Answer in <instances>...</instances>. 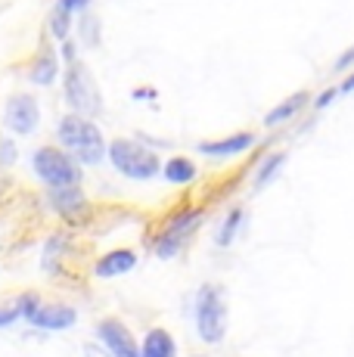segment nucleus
<instances>
[{
  "instance_id": "1",
  "label": "nucleus",
  "mask_w": 354,
  "mask_h": 357,
  "mask_svg": "<svg viewBox=\"0 0 354 357\" xmlns=\"http://www.w3.org/2000/svg\"><path fill=\"white\" fill-rule=\"evenodd\" d=\"M59 143L78 165H100L106 159V137L97 128V121L81 119V115H63L56 125Z\"/></svg>"
},
{
  "instance_id": "2",
  "label": "nucleus",
  "mask_w": 354,
  "mask_h": 357,
  "mask_svg": "<svg viewBox=\"0 0 354 357\" xmlns=\"http://www.w3.org/2000/svg\"><path fill=\"white\" fill-rule=\"evenodd\" d=\"M63 91H66V102H69L72 115H81V119L93 121V115L103 112V93H100L97 78H93V72L81 63L78 56L66 63Z\"/></svg>"
},
{
  "instance_id": "3",
  "label": "nucleus",
  "mask_w": 354,
  "mask_h": 357,
  "mask_svg": "<svg viewBox=\"0 0 354 357\" xmlns=\"http://www.w3.org/2000/svg\"><path fill=\"white\" fill-rule=\"evenodd\" d=\"M193 317H196V333L206 345H221L227 335V295L221 286H199L193 298Z\"/></svg>"
},
{
  "instance_id": "4",
  "label": "nucleus",
  "mask_w": 354,
  "mask_h": 357,
  "mask_svg": "<svg viewBox=\"0 0 354 357\" xmlns=\"http://www.w3.org/2000/svg\"><path fill=\"white\" fill-rule=\"evenodd\" d=\"M106 155L112 162V168L118 174L131 177V181H149L162 171V159L140 140H128V137H118L106 146Z\"/></svg>"
},
{
  "instance_id": "5",
  "label": "nucleus",
  "mask_w": 354,
  "mask_h": 357,
  "mask_svg": "<svg viewBox=\"0 0 354 357\" xmlns=\"http://www.w3.org/2000/svg\"><path fill=\"white\" fill-rule=\"evenodd\" d=\"M35 174L47 187H81V165L59 146H40L31 155Z\"/></svg>"
},
{
  "instance_id": "6",
  "label": "nucleus",
  "mask_w": 354,
  "mask_h": 357,
  "mask_svg": "<svg viewBox=\"0 0 354 357\" xmlns=\"http://www.w3.org/2000/svg\"><path fill=\"white\" fill-rule=\"evenodd\" d=\"M199 224H202V215L193 208L171 218V221L165 224V230L159 233V239H155V258H174L177 252L190 243V236L196 233Z\"/></svg>"
},
{
  "instance_id": "7",
  "label": "nucleus",
  "mask_w": 354,
  "mask_h": 357,
  "mask_svg": "<svg viewBox=\"0 0 354 357\" xmlns=\"http://www.w3.org/2000/svg\"><path fill=\"white\" fill-rule=\"evenodd\" d=\"M97 339L112 357H140V342L131 329L125 326V320L106 317L97 324Z\"/></svg>"
},
{
  "instance_id": "8",
  "label": "nucleus",
  "mask_w": 354,
  "mask_h": 357,
  "mask_svg": "<svg viewBox=\"0 0 354 357\" xmlns=\"http://www.w3.org/2000/svg\"><path fill=\"white\" fill-rule=\"evenodd\" d=\"M40 121V106L31 93H13L3 106V125L13 130V134H31Z\"/></svg>"
},
{
  "instance_id": "9",
  "label": "nucleus",
  "mask_w": 354,
  "mask_h": 357,
  "mask_svg": "<svg viewBox=\"0 0 354 357\" xmlns=\"http://www.w3.org/2000/svg\"><path fill=\"white\" fill-rule=\"evenodd\" d=\"M25 320L38 329H47V333H59V329H72L78 324V311H75L72 305H59V301H53V305L40 301Z\"/></svg>"
},
{
  "instance_id": "10",
  "label": "nucleus",
  "mask_w": 354,
  "mask_h": 357,
  "mask_svg": "<svg viewBox=\"0 0 354 357\" xmlns=\"http://www.w3.org/2000/svg\"><path fill=\"white\" fill-rule=\"evenodd\" d=\"M258 143V134L252 130H240V134L221 137V140H199L196 149L202 155H212V159H233V155H243L246 149H252Z\"/></svg>"
},
{
  "instance_id": "11",
  "label": "nucleus",
  "mask_w": 354,
  "mask_h": 357,
  "mask_svg": "<svg viewBox=\"0 0 354 357\" xmlns=\"http://www.w3.org/2000/svg\"><path fill=\"white\" fill-rule=\"evenodd\" d=\"M134 267H137V252L134 249H112L93 264V273H97L100 280H112V277H121V273H131Z\"/></svg>"
},
{
  "instance_id": "12",
  "label": "nucleus",
  "mask_w": 354,
  "mask_h": 357,
  "mask_svg": "<svg viewBox=\"0 0 354 357\" xmlns=\"http://www.w3.org/2000/svg\"><path fill=\"white\" fill-rule=\"evenodd\" d=\"M311 102V91H298L292 97H286L280 106H274L268 115H264V128H280L286 121H292L295 115H302V109Z\"/></svg>"
},
{
  "instance_id": "13",
  "label": "nucleus",
  "mask_w": 354,
  "mask_h": 357,
  "mask_svg": "<svg viewBox=\"0 0 354 357\" xmlns=\"http://www.w3.org/2000/svg\"><path fill=\"white\" fill-rule=\"evenodd\" d=\"M47 202L56 215H75L87 205V196L81 193V187H50L47 190Z\"/></svg>"
},
{
  "instance_id": "14",
  "label": "nucleus",
  "mask_w": 354,
  "mask_h": 357,
  "mask_svg": "<svg viewBox=\"0 0 354 357\" xmlns=\"http://www.w3.org/2000/svg\"><path fill=\"white\" fill-rule=\"evenodd\" d=\"M140 357H177V342L168 329L155 326L143 335L140 342Z\"/></svg>"
},
{
  "instance_id": "15",
  "label": "nucleus",
  "mask_w": 354,
  "mask_h": 357,
  "mask_svg": "<svg viewBox=\"0 0 354 357\" xmlns=\"http://www.w3.org/2000/svg\"><path fill=\"white\" fill-rule=\"evenodd\" d=\"M162 174H165V181L174 183V187H187V183L196 181L199 168H196V162L187 159V155H171L168 162H162Z\"/></svg>"
},
{
  "instance_id": "16",
  "label": "nucleus",
  "mask_w": 354,
  "mask_h": 357,
  "mask_svg": "<svg viewBox=\"0 0 354 357\" xmlns=\"http://www.w3.org/2000/svg\"><path fill=\"white\" fill-rule=\"evenodd\" d=\"M286 159H289V153L286 149H277V153H268L261 162H258V168H255V174H252V190H261V187H268L270 181H274L277 174L283 171V165Z\"/></svg>"
},
{
  "instance_id": "17",
  "label": "nucleus",
  "mask_w": 354,
  "mask_h": 357,
  "mask_svg": "<svg viewBox=\"0 0 354 357\" xmlns=\"http://www.w3.org/2000/svg\"><path fill=\"white\" fill-rule=\"evenodd\" d=\"M56 75H59L56 53H53L50 47H44V50H40V56L29 68V81H35V84H40V87H50L53 81H56Z\"/></svg>"
},
{
  "instance_id": "18",
  "label": "nucleus",
  "mask_w": 354,
  "mask_h": 357,
  "mask_svg": "<svg viewBox=\"0 0 354 357\" xmlns=\"http://www.w3.org/2000/svg\"><path fill=\"white\" fill-rule=\"evenodd\" d=\"M243 221H246V211H243V208L227 211L221 230H217V245H221V249H227V245L236 243V236H240V230H243Z\"/></svg>"
},
{
  "instance_id": "19",
  "label": "nucleus",
  "mask_w": 354,
  "mask_h": 357,
  "mask_svg": "<svg viewBox=\"0 0 354 357\" xmlns=\"http://www.w3.org/2000/svg\"><path fill=\"white\" fill-rule=\"evenodd\" d=\"M50 31L56 40H69V31H72V16L69 13H63L59 6H53L50 13Z\"/></svg>"
},
{
  "instance_id": "20",
  "label": "nucleus",
  "mask_w": 354,
  "mask_h": 357,
  "mask_svg": "<svg viewBox=\"0 0 354 357\" xmlns=\"http://www.w3.org/2000/svg\"><path fill=\"white\" fill-rule=\"evenodd\" d=\"M81 38H84V44H91V47H97L100 44V22H97V16H81Z\"/></svg>"
},
{
  "instance_id": "21",
  "label": "nucleus",
  "mask_w": 354,
  "mask_h": 357,
  "mask_svg": "<svg viewBox=\"0 0 354 357\" xmlns=\"http://www.w3.org/2000/svg\"><path fill=\"white\" fill-rule=\"evenodd\" d=\"M351 68H354V44L345 53H339L336 56V63H332V75H348Z\"/></svg>"
},
{
  "instance_id": "22",
  "label": "nucleus",
  "mask_w": 354,
  "mask_h": 357,
  "mask_svg": "<svg viewBox=\"0 0 354 357\" xmlns=\"http://www.w3.org/2000/svg\"><path fill=\"white\" fill-rule=\"evenodd\" d=\"M56 6L63 13H87V6H91V0H56Z\"/></svg>"
},
{
  "instance_id": "23",
  "label": "nucleus",
  "mask_w": 354,
  "mask_h": 357,
  "mask_svg": "<svg viewBox=\"0 0 354 357\" xmlns=\"http://www.w3.org/2000/svg\"><path fill=\"white\" fill-rule=\"evenodd\" d=\"M19 317H22V314H19L16 301H13V305H0V326H10V324H16Z\"/></svg>"
},
{
  "instance_id": "24",
  "label": "nucleus",
  "mask_w": 354,
  "mask_h": 357,
  "mask_svg": "<svg viewBox=\"0 0 354 357\" xmlns=\"http://www.w3.org/2000/svg\"><path fill=\"white\" fill-rule=\"evenodd\" d=\"M16 162V146L13 140H0V165H13Z\"/></svg>"
},
{
  "instance_id": "25",
  "label": "nucleus",
  "mask_w": 354,
  "mask_h": 357,
  "mask_svg": "<svg viewBox=\"0 0 354 357\" xmlns=\"http://www.w3.org/2000/svg\"><path fill=\"white\" fill-rule=\"evenodd\" d=\"M336 97H339L336 87H326L323 93H317V97H314V109H326V106H330V102L336 100Z\"/></svg>"
},
{
  "instance_id": "26",
  "label": "nucleus",
  "mask_w": 354,
  "mask_h": 357,
  "mask_svg": "<svg viewBox=\"0 0 354 357\" xmlns=\"http://www.w3.org/2000/svg\"><path fill=\"white\" fill-rule=\"evenodd\" d=\"M336 91H339V97H348V93H354V68L345 75V81L336 87Z\"/></svg>"
},
{
  "instance_id": "27",
  "label": "nucleus",
  "mask_w": 354,
  "mask_h": 357,
  "mask_svg": "<svg viewBox=\"0 0 354 357\" xmlns=\"http://www.w3.org/2000/svg\"><path fill=\"white\" fill-rule=\"evenodd\" d=\"M84 357H112V354H109L100 342H93V345H84Z\"/></svg>"
}]
</instances>
